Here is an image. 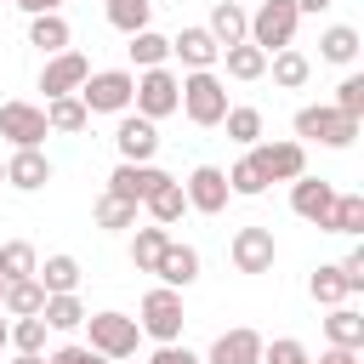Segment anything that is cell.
Returning a JSON list of instances; mask_svg holds the SVG:
<instances>
[{"label":"cell","instance_id":"obj_30","mask_svg":"<svg viewBox=\"0 0 364 364\" xmlns=\"http://www.w3.org/2000/svg\"><path fill=\"white\" fill-rule=\"evenodd\" d=\"M165 245H171V228H159V222H154V228H136V233H131V267H136V273H154V262H159Z\"/></svg>","mask_w":364,"mask_h":364},{"label":"cell","instance_id":"obj_42","mask_svg":"<svg viewBox=\"0 0 364 364\" xmlns=\"http://www.w3.org/2000/svg\"><path fill=\"white\" fill-rule=\"evenodd\" d=\"M307 358V347L296 341V336H273V341H262V364H301Z\"/></svg>","mask_w":364,"mask_h":364},{"label":"cell","instance_id":"obj_20","mask_svg":"<svg viewBox=\"0 0 364 364\" xmlns=\"http://www.w3.org/2000/svg\"><path fill=\"white\" fill-rule=\"evenodd\" d=\"M142 210L159 222V228H171V222H182V210H188V193H182V182L176 176H159L154 188H148V199H142Z\"/></svg>","mask_w":364,"mask_h":364},{"label":"cell","instance_id":"obj_9","mask_svg":"<svg viewBox=\"0 0 364 364\" xmlns=\"http://www.w3.org/2000/svg\"><path fill=\"white\" fill-rule=\"evenodd\" d=\"M0 136H6L11 148H40V142L51 136V125H46V108H34V102H23V97L0 102Z\"/></svg>","mask_w":364,"mask_h":364},{"label":"cell","instance_id":"obj_15","mask_svg":"<svg viewBox=\"0 0 364 364\" xmlns=\"http://www.w3.org/2000/svg\"><path fill=\"white\" fill-rule=\"evenodd\" d=\"M46 182H51V159H46L40 148H11V159H6V188L40 193Z\"/></svg>","mask_w":364,"mask_h":364},{"label":"cell","instance_id":"obj_17","mask_svg":"<svg viewBox=\"0 0 364 364\" xmlns=\"http://www.w3.org/2000/svg\"><path fill=\"white\" fill-rule=\"evenodd\" d=\"M154 273H159V284H171V290H188L193 279H199V250L193 245H165L159 250V262H154Z\"/></svg>","mask_w":364,"mask_h":364},{"label":"cell","instance_id":"obj_36","mask_svg":"<svg viewBox=\"0 0 364 364\" xmlns=\"http://www.w3.org/2000/svg\"><path fill=\"white\" fill-rule=\"evenodd\" d=\"M307 296H313L318 307H336V301H347L353 290H347V279H341V267H336V262H324V267H318V273L307 279Z\"/></svg>","mask_w":364,"mask_h":364},{"label":"cell","instance_id":"obj_1","mask_svg":"<svg viewBox=\"0 0 364 364\" xmlns=\"http://www.w3.org/2000/svg\"><path fill=\"white\" fill-rule=\"evenodd\" d=\"M176 108H182L193 125H222V114L233 108V102H228V80H222L216 68H188Z\"/></svg>","mask_w":364,"mask_h":364},{"label":"cell","instance_id":"obj_55","mask_svg":"<svg viewBox=\"0 0 364 364\" xmlns=\"http://www.w3.org/2000/svg\"><path fill=\"white\" fill-rule=\"evenodd\" d=\"M119 364H125V358H119Z\"/></svg>","mask_w":364,"mask_h":364},{"label":"cell","instance_id":"obj_25","mask_svg":"<svg viewBox=\"0 0 364 364\" xmlns=\"http://www.w3.org/2000/svg\"><path fill=\"white\" fill-rule=\"evenodd\" d=\"M68 23H63V11H40V17H28V46H40L46 57H57V51H68Z\"/></svg>","mask_w":364,"mask_h":364},{"label":"cell","instance_id":"obj_53","mask_svg":"<svg viewBox=\"0 0 364 364\" xmlns=\"http://www.w3.org/2000/svg\"><path fill=\"white\" fill-rule=\"evenodd\" d=\"M301 364H313V358H301Z\"/></svg>","mask_w":364,"mask_h":364},{"label":"cell","instance_id":"obj_7","mask_svg":"<svg viewBox=\"0 0 364 364\" xmlns=\"http://www.w3.org/2000/svg\"><path fill=\"white\" fill-rule=\"evenodd\" d=\"M176 97H182V80L171 68H142L136 74V91H131V108L159 125L165 114H176Z\"/></svg>","mask_w":364,"mask_h":364},{"label":"cell","instance_id":"obj_46","mask_svg":"<svg viewBox=\"0 0 364 364\" xmlns=\"http://www.w3.org/2000/svg\"><path fill=\"white\" fill-rule=\"evenodd\" d=\"M11 6H23L28 17H40V11H63V0H11Z\"/></svg>","mask_w":364,"mask_h":364},{"label":"cell","instance_id":"obj_4","mask_svg":"<svg viewBox=\"0 0 364 364\" xmlns=\"http://www.w3.org/2000/svg\"><path fill=\"white\" fill-rule=\"evenodd\" d=\"M131 91H136V74L131 68H97V74H85V85L74 97L85 102V114H125L131 108Z\"/></svg>","mask_w":364,"mask_h":364},{"label":"cell","instance_id":"obj_3","mask_svg":"<svg viewBox=\"0 0 364 364\" xmlns=\"http://www.w3.org/2000/svg\"><path fill=\"white\" fill-rule=\"evenodd\" d=\"M182 324H188V313H182V290L154 284V290L142 296V307H136V330L154 336V341H182Z\"/></svg>","mask_w":364,"mask_h":364},{"label":"cell","instance_id":"obj_35","mask_svg":"<svg viewBox=\"0 0 364 364\" xmlns=\"http://www.w3.org/2000/svg\"><path fill=\"white\" fill-rule=\"evenodd\" d=\"M97 228H108V233H125V228H136V205L131 199H119V193H108L102 188V199H97Z\"/></svg>","mask_w":364,"mask_h":364},{"label":"cell","instance_id":"obj_49","mask_svg":"<svg viewBox=\"0 0 364 364\" xmlns=\"http://www.w3.org/2000/svg\"><path fill=\"white\" fill-rule=\"evenodd\" d=\"M11 364H46V353H17Z\"/></svg>","mask_w":364,"mask_h":364},{"label":"cell","instance_id":"obj_41","mask_svg":"<svg viewBox=\"0 0 364 364\" xmlns=\"http://www.w3.org/2000/svg\"><path fill=\"white\" fill-rule=\"evenodd\" d=\"M330 108H341L347 119H364V74H347L341 85H336V102Z\"/></svg>","mask_w":364,"mask_h":364},{"label":"cell","instance_id":"obj_54","mask_svg":"<svg viewBox=\"0 0 364 364\" xmlns=\"http://www.w3.org/2000/svg\"><path fill=\"white\" fill-rule=\"evenodd\" d=\"M0 290H6V279H0Z\"/></svg>","mask_w":364,"mask_h":364},{"label":"cell","instance_id":"obj_38","mask_svg":"<svg viewBox=\"0 0 364 364\" xmlns=\"http://www.w3.org/2000/svg\"><path fill=\"white\" fill-rule=\"evenodd\" d=\"M222 125H228V136H233L239 148H250V142H262V108H250V102H239V108H228V114H222Z\"/></svg>","mask_w":364,"mask_h":364},{"label":"cell","instance_id":"obj_50","mask_svg":"<svg viewBox=\"0 0 364 364\" xmlns=\"http://www.w3.org/2000/svg\"><path fill=\"white\" fill-rule=\"evenodd\" d=\"M6 336H11V324H6V313H0V347H6Z\"/></svg>","mask_w":364,"mask_h":364},{"label":"cell","instance_id":"obj_12","mask_svg":"<svg viewBox=\"0 0 364 364\" xmlns=\"http://www.w3.org/2000/svg\"><path fill=\"white\" fill-rule=\"evenodd\" d=\"M228 256H233V267L239 273H273V256H279V245H273V228H239L233 239H228Z\"/></svg>","mask_w":364,"mask_h":364},{"label":"cell","instance_id":"obj_2","mask_svg":"<svg viewBox=\"0 0 364 364\" xmlns=\"http://www.w3.org/2000/svg\"><path fill=\"white\" fill-rule=\"evenodd\" d=\"M85 347L91 353H102V358H136V341H142V330H136V318L131 313H114V307H102V313H85Z\"/></svg>","mask_w":364,"mask_h":364},{"label":"cell","instance_id":"obj_28","mask_svg":"<svg viewBox=\"0 0 364 364\" xmlns=\"http://www.w3.org/2000/svg\"><path fill=\"white\" fill-rule=\"evenodd\" d=\"M46 307V290H40V279H6V290H0V313H11V318H28V313H40Z\"/></svg>","mask_w":364,"mask_h":364},{"label":"cell","instance_id":"obj_21","mask_svg":"<svg viewBox=\"0 0 364 364\" xmlns=\"http://www.w3.org/2000/svg\"><path fill=\"white\" fill-rule=\"evenodd\" d=\"M205 28H210V40H216V46H239V40H245V28H250V11H245L239 0H216Z\"/></svg>","mask_w":364,"mask_h":364},{"label":"cell","instance_id":"obj_11","mask_svg":"<svg viewBox=\"0 0 364 364\" xmlns=\"http://www.w3.org/2000/svg\"><path fill=\"white\" fill-rule=\"evenodd\" d=\"M182 193H188V210H199V216H216V210H228V199H233L222 165H193L188 182H182Z\"/></svg>","mask_w":364,"mask_h":364},{"label":"cell","instance_id":"obj_8","mask_svg":"<svg viewBox=\"0 0 364 364\" xmlns=\"http://www.w3.org/2000/svg\"><path fill=\"white\" fill-rule=\"evenodd\" d=\"M250 165L262 171V182H296V176L307 171V148H301V136L250 142Z\"/></svg>","mask_w":364,"mask_h":364},{"label":"cell","instance_id":"obj_16","mask_svg":"<svg viewBox=\"0 0 364 364\" xmlns=\"http://www.w3.org/2000/svg\"><path fill=\"white\" fill-rule=\"evenodd\" d=\"M205 364H262V336H256L250 324H239V330H222V336L210 341Z\"/></svg>","mask_w":364,"mask_h":364},{"label":"cell","instance_id":"obj_51","mask_svg":"<svg viewBox=\"0 0 364 364\" xmlns=\"http://www.w3.org/2000/svg\"><path fill=\"white\" fill-rule=\"evenodd\" d=\"M85 364H114V358H102V353H91V358H85Z\"/></svg>","mask_w":364,"mask_h":364},{"label":"cell","instance_id":"obj_27","mask_svg":"<svg viewBox=\"0 0 364 364\" xmlns=\"http://www.w3.org/2000/svg\"><path fill=\"white\" fill-rule=\"evenodd\" d=\"M222 63H228V80H245V85L267 74V51H262V46H250V40L222 46Z\"/></svg>","mask_w":364,"mask_h":364},{"label":"cell","instance_id":"obj_14","mask_svg":"<svg viewBox=\"0 0 364 364\" xmlns=\"http://www.w3.org/2000/svg\"><path fill=\"white\" fill-rule=\"evenodd\" d=\"M330 205H336V188H330L324 176H307V171H301V176L290 182V210H296L301 222L324 228V222H330Z\"/></svg>","mask_w":364,"mask_h":364},{"label":"cell","instance_id":"obj_10","mask_svg":"<svg viewBox=\"0 0 364 364\" xmlns=\"http://www.w3.org/2000/svg\"><path fill=\"white\" fill-rule=\"evenodd\" d=\"M114 148H119V159H131V165H154V154H159V125L125 108L119 125H114Z\"/></svg>","mask_w":364,"mask_h":364},{"label":"cell","instance_id":"obj_22","mask_svg":"<svg viewBox=\"0 0 364 364\" xmlns=\"http://www.w3.org/2000/svg\"><path fill=\"white\" fill-rule=\"evenodd\" d=\"M267 74H273V85H284V91H301V85L313 80V63H307V51L284 46V51H267Z\"/></svg>","mask_w":364,"mask_h":364},{"label":"cell","instance_id":"obj_44","mask_svg":"<svg viewBox=\"0 0 364 364\" xmlns=\"http://www.w3.org/2000/svg\"><path fill=\"white\" fill-rule=\"evenodd\" d=\"M148 364H205V358H199V353H188L182 341H159V347L148 353Z\"/></svg>","mask_w":364,"mask_h":364},{"label":"cell","instance_id":"obj_40","mask_svg":"<svg viewBox=\"0 0 364 364\" xmlns=\"http://www.w3.org/2000/svg\"><path fill=\"white\" fill-rule=\"evenodd\" d=\"M262 188H267V182H262V171L250 165V154H245L239 165H228V193H233V199H256Z\"/></svg>","mask_w":364,"mask_h":364},{"label":"cell","instance_id":"obj_23","mask_svg":"<svg viewBox=\"0 0 364 364\" xmlns=\"http://www.w3.org/2000/svg\"><path fill=\"white\" fill-rule=\"evenodd\" d=\"M324 336H330V347H353V353H364V313L347 307V301H336L330 318H324Z\"/></svg>","mask_w":364,"mask_h":364},{"label":"cell","instance_id":"obj_5","mask_svg":"<svg viewBox=\"0 0 364 364\" xmlns=\"http://www.w3.org/2000/svg\"><path fill=\"white\" fill-rule=\"evenodd\" d=\"M296 23H301V11H296L290 0H262V6L250 11L245 40L262 46V51H284V46H296Z\"/></svg>","mask_w":364,"mask_h":364},{"label":"cell","instance_id":"obj_19","mask_svg":"<svg viewBox=\"0 0 364 364\" xmlns=\"http://www.w3.org/2000/svg\"><path fill=\"white\" fill-rule=\"evenodd\" d=\"M171 57H182V68H216L222 63V46L210 40V28H182L171 40Z\"/></svg>","mask_w":364,"mask_h":364},{"label":"cell","instance_id":"obj_37","mask_svg":"<svg viewBox=\"0 0 364 364\" xmlns=\"http://www.w3.org/2000/svg\"><path fill=\"white\" fill-rule=\"evenodd\" d=\"M102 11H108V23H114L119 34H136V28H148L154 0H102Z\"/></svg>","mask_w":364,"mask_h":364},{"label":"cell","instance_id":"obj_6","mask_svg":"<svg viewBox=\"0 0 364 364\" xmlns=\"http://www.w3.org/2000/svg\"><path fill=\"white\" fill-rule=\"evenodd\" d=\"M296 136L324 142V148H353L358 119H347V114H341V108H330V102H307V108H296Z\"/></svg>","mask_w":364,"mask_h":364},{"label":"cell","instance_id":"obj_34","mask_svg":"<svg viewBox=\"0 0 364 364\" xmlns=\"http://www.w3.org/2000/svg\"><path fill=\"white\" fill-rule=\"evenodd\" d=\"M34 267H40V250L28 239H6L0 245V279H34Z\"/></svg>","mask_w":364,"mask_h":364},{"label":"cell","instance_id":"obj_32","mask_svg":"<svg viewBox=\"0 0 364 364\" xmlns=\"http://www.w3.org/2000/svg\"><path fill=\"white\" fill-rule=\"evenodd\" d=\"M125 40H131L125 51H131V63H136V68H165V57H171V40H165V34L136 28V34H125Z\"/></svg>","mask_w":364,"mask_h":364},{"label":"cell","instance_id":"obj_13","mask_svg":"<svg viewBox=\"0 0 364 364\" xmlns=\"http://www.w3.org/2000/svg\"><path fill=\"white\" fill-rule=\"evenodd\" d=\"M85 74H91V63H85L80 51H57V57H46V68H40V91H46V102H51V97H74V91L85 85Z\"/></svg>","mask_w":364,"mask_h":364},{"label":"cell","instance_id":"obj_52","mask_svg":"<svg viewBox=\"0 0 364 364\" xmlns=\"http://www.w3.org/2000/svg\"><path fill=\"white\" fill-rule=\"evenodd\" d=\"M0 182H6V159H0Z\"/></svg>","mask_w":364,"mask_h":364},{"label":"cell","instance_id":"obj_45","mask_svg":"<svg viewBox=\"0 0 364 364\" xmlns=\"http://www.w3.org/2000/svg\"><path fill=\"white\" fill-rule=\"evenodd\" d=\"M85 358H91V347H80V341H68V347L46 353V364H85Z\"/></svg>","mask_w":364,"mask_h":364},{"label":"cell","instance_id":"obj_24","mask_svg":"<svg viewBox=\"0 0 364 364\" xmlns=\"http://www.w3.org/2000/svg\"><path fill=\"white\" fill-rule=\"evenodd\" d=\"M34 279H40V290H46V296H63V290H80V262H74L68 250H57V256H46V262L34 267Z\"/></svg>","mask_w":364,"mask_h":364},{"label":"cell","instance_id":"obj_47","mask_svg":"<svg viewBox=\"0 0 364 364\" xmlns=\"http://www.w3.org/2000/svg\"><path fill=\"white\" fill-rule=\"evenodd\" d=\"M290 6H296V11H301V17H318V11H330V6H336V0H290Z\"/></svg>","mask_w":364,"mask_h":364},{"label":"cell","instance_id":"obj_31","mask_svg":"<svg viewBox=\"0 0 364 364\" xmlns=\"http://www.w3.org/2000/svg\"><path fill=\"white\" fill-rule=\"evenodd\" d=\"M40 318H46V330H80V324H85V301H80L74 290H63V296H46Z\"/></svg>","mask_w":364,"mask_h":364},{"label":"cell","instance_id":"obj_18","mask_svg":"<svg viewBox=\"0 0 364 364\" xmlns=\"http://www.w3.org/2000/svg\"><path fill=\"white\" fill-rule=\"evenodd\" d=\"M159 176H165L159 165H131V159H119V165L108 171V193H119V199L142 205V199H148V188H154Z\"/></svg>","mask_w":364,"mask_h":364},{"label":"cell","instance_id":"obj_29","mask_svg":"<svg viewBox=\"0 0 364 364\" xmlns=\"http://www.w3.org/2000/svg\"><path fill=\"white\" fill-rule=\"evenodd\" d=\"M324 233H347V239H358V233H364V193H336Z\"/></svg>","mask_w":364,"mask_h":364},{"label":"cell","instance_id":"obj_33","mask_svg":"<svg viewBox=\"0 0 364 364\" xmlns=\"http://www.w3.org/2000/svg\"><path fill=\"white\" fill-rule=\"evenodd\" d=\"M46 125H51V131H63V136H74V131H85V125H91V114H85V102H80V97H51V102H46Z\"/></svg>","mask_w":364,"mask_h":364},{"label":"cell","instance_id":"obj_26","mask_svg":"<svg viewBox=\"0 0 364 364\" xmlns=\"http://www.w3.org/2000/svg\"><path fill=\"white\" fill-rule=\"evenodd\" d=\"M358 46H364V40H358V28H353V23H330V28L318 34V57H324V63H336V68H347V63L358 57Z\"/></svg>","mask_w":364,"mask_h":364},{"label":"cell","instance_id":"obj_43","mask_svg":"<svg viewBox=\"0 0 364 364\" xmlns=\"http://www.w3.org/2000/svg\"><path fill=\"white\" fill-rule=\"evenodd\" d=\"M336 267H341V279H347V290L358 296V290H364V245H353V250H347V256H341Z\"/></svg>","mask_w":364,"mask_h":364},{"label":"cell","instance_id":"obj_48","mask_svg":"<svg viewBox=\"0 0 364 364\" xmlns=\"http://www.w3.org/2000/svg\"><path fill=\"white\" fill-rule=\"evenodd\" d=\"M318 364H358V353H353V347H330Z\"/></svg>","mask_w":364,"mask_h":364},{"label":"cell","instance_id":"obj_39","mask_svg":"<svg viewBox=\"0 0 364 364\" xmlns=\"http://www.w3.org/2000/svg\"><path fill=\"white\" fill-rule=\"evenodd\" d=\"M6 347H17V353H46V318H40V313L17 318L11 336H6Z\"/></svg>","mask_w":364,"mask_h":364}]
</instances>
